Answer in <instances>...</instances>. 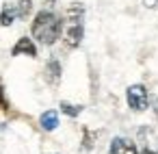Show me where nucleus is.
Listing matches in <instances>:
<instances>
[{
    "mask_svg": "<svg viewBox=\"0 0 158 154\" xmlns=\"http://www.w3.org/2000/svg\"><path fill=\"white\" fill-rule=\"evenodd\" d=\"M61 33L67 44V48H78L85 35V7L82 2H72L65 9V15L61 20Z\"/></svg>",
    "mask_w": 158,
    "mask_h": 154,
    "instance_id": "1",
    "label": "nucleus"
},
{
    "mask_svg": "<svg viewBox=\"0 0 158 154\" xmlns=\"http://www.w3.org/2000/svg\"><path fill=\"white\" fill-rule=\"evenodd\" d=\"M33 37L44 44V46H52L59 37H61V18L52 11H39L33 20L31 26Z\"/></svg>",
    "mask_w": 158,
    "mask_h": 154,
    "instance_id": "2",
    "label": "nucleus"
},
{
    "mask_svg": "<svg viewBox=\"0 0 158 154\" xmlns=\"http://www.w3.org/2000/svg\"><path fill=\"white\" fill-rule=\"evenodd\" d=\"M126 98H128V106L132 111H145L147 109V89L143 85H130L128 91H126Z\"/></svg>",
    "mask_w": 158,
    "mask_h": 154,
    "instance_id": "3",
    "label": "nucleus"
},
{
    "mask_svg": "<svg viewBox=\"0 0 158 154\" xmlns=\"http://www.w3.org/2000/svg\"><path fill=\"white\" fill-rule=\"evenodd\" d=\"M11 54L13 57H20V54H26V57H37V46L33 44V39H28V37H22V39H18V44L11 48Z\"/></svg>",
    "mask_w": 158,
    "mask_h": 154,
    "instance_id": "4",
    "label": "nucleus"
},
{
    "mask_svg": "<svg viewBox=\"0 0 158 154\" xmlns=\"http://www.w3.org/2000/svg\"><path fill=\"white\" fill-rule=\"evenodd\" d=\"M110 154H139V152H136V145L130 139L115 137L113 143H110Z\"/></svg>",
    "mask_w": 158,
    "mask_h": 154,
    "instance_id": "5",
    "label": "nucleus"
},
{
    "mask_svg": "<svg viewBox=\"0 0 158 154\" xmlns=\"http://www.w3.org/2000/svg\"><path fill=\"white\" fill-rule=\"evenodd\" d=\"M44 78H46L48 85H59V80H61V63H59L56 59H50V61L46 63Z\"/></svg>",
    "mask_w": 158,
    "mask_h": 154,
    "instance_id": "6",
    "label": "nucleus"
},
{
    "mask_svg": "<svg viewBox=\"0 0 158 154\" xmlns=\"http://www.w3.org/2000/svg\"><path fill=\"white\" fill-rule=\"evenodd\" d=\"M39 124H41V128H44V130L52 132V130L59 126V113H56V111H46V113H41Z\"/></svg>",
    "mask_w": 158,
    "mask_h": 154,
    "instance_id": "7",
    "label": "nucleus"
},
{
    "mask_svg": "<svg viewBox=\"0 0 158 154\" xmlns=\"http://www.w3.org/2000/svg\"><path fill=\"white\" fill-rule=\"evenodd\" d=\"M11 7H13V11H15V15H18V18H26V15L31 13L33 0H13Z\"/></svg>",
    "mask_w": 158,
    "mask_h": 154,
    "instance_id": "8",
    "label": "nucleus"
},
{
    "mask_svg": "<svg viewBox=\"0 0 158 154\" xmlns=\"http://www.w3.org/2000/svg\"><path fill=\"white\" fill-rule=\"evenodd\" d=\"M15 18H18V15H15V11H13V7H11V2H7V5L2 7V11H0V24H2V26H11Z\"/></svg>",
    "mask_w": 158,
    "mask_h": 154,
    "instance_id": "9",
    "label": "nucleus"
},
{
    "mask_svg": "<svg viewBox=\"0 0 158 154\" xmlns=\"http://www.w3.org/2000/svg\"><path fill=\"white\" fill-rule=\"evenodd\" d=\"M61 111H63L65 115H69V117H76V115H80L82 106H78V104H69V102H61Z\"/></svg>",
    "mask_w": 158,
    "mask_h": 154,
    "instance_id": "10",
    "label": "nucleus"
},
{
    "mask_svg": "<svg viewBox=\"0 0 158 154\" xmlns=\"http://www.w3.org/2000/svg\"><path fill=\"white\" fill-rule=\"evenodd\" d=\"M0 109H2L5 113H9L11 111V104L7 102V98H5V85L0 83Z\"/></svg>",
    "mask_w": 158,
    "mask_h": 154,
    "instance_id": "11",
    "label": "nucleus"
},
{
    "mask_svg": "<svg viewBox=\"0 0 158 154\" xmlns=\"http://www.w3.org/2000/svg\"><path fill=\"white\" fill-rule=\"evenodd\" d=\"M143 2H145V7H156V5H154L156 0H143Z\"/></svg>",
    "mask_w": 158,
    "mask_h": 154,
    "instance_id": "12",
    "label": "nucleus"
},
{
    "mask_svg": "<svg viewBox=\"0 0 158 154\" xmlns=\"http://www.w3.org/2000/svg\"><path fill=\"white\" fill-rule=\"evenodd\" d=\"M141 154H156V152H154V150H149V148H145V150H143Z\"/></svg>",
    "mask_w": 158,
    "mask_h": 154,
    "instance_id": "13",
    "label": "nucleus"
},
{
    "mask_svg": "<svg viewBox=\"0 0 158 154\" xmlns=\"http://www.w3.org/2000/svg\"><path fill=\"white\" fill-rule=\"evenodd\" d=\"M48 2H56V0H48Z\"/></svg>",
    "mask_w": 158,
    "mask_h": 154,
    "instance_id": "14",
    "label": "nucleus"
}]
</instances>
